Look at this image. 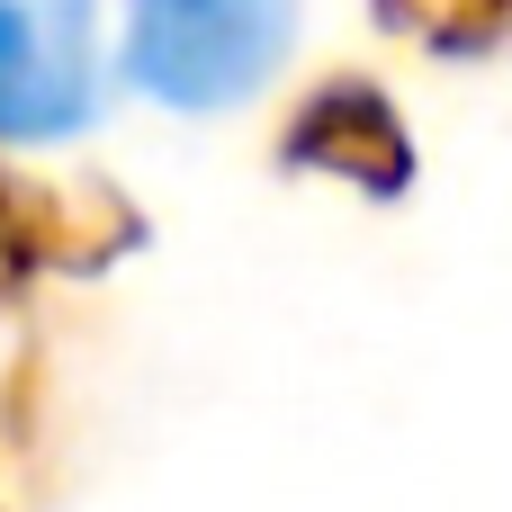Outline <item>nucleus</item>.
Instances as JSON below:
<instances>
[{
	"label": "nucleus",
	"mask_w": 512,
	"mask_h": 512,
	"mask_svg": "<svg viewBox=\"0 0 512 512\" xmlns=\"http://www.w3.org/2000/svg\"><path fill=\"white\" fill-rule=\"evenodd\" d=\"M297 45V0H126L117 72L153 108L225 117L279 81Z\"/></svg>",
	"instance_id": "f257e3e1"
},
{
	"label": "nucleus",
	"mask_w": 512,
	"mask_h": 512,
	"mask_svg": "<svg viewBox=\"0 0 512 512\" xmlns=\"http://www.w3.org/2000/svg\"><path fill=\"white\" fill-rule=\"evenodd\" d=\"M99 108V9L90 0H0V135L45 144Z\"/></svg>",
	"instance_id": "f03ea898"
}]
</instances>
